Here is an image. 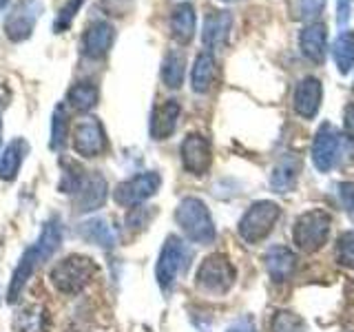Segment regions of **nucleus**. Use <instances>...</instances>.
Returning a JSON list of instances; mask_svg holds the SVG:
<instances>
[{
  "label": "nucleus",
  "instance_id": "obj_1",
  "mask_svg": "<svg viewBox=\"0 0 354 332\" xmlns=\"http://www.w3.org/2000/svg\"><path fill=\"white\" fill-rule=\"evenodd\" d=\"M175 219L184 235L195 243H210L215 239V224L206 204L197 197H184L175 210Z\"/></svg>",
  "mask_w": 354,
  "mask_h": 332
},
{
  "label": "nucleus",
  "instance_id": "obj_2",
  "mask_svg": "<svg viewBox=\"0 0 354 332\" xmlns=\"http://www.w3.org/2000/svg\"><path fill=\"white\" fill-rule=\"evenodd\" d=\"M97 273V266L93 259L84 257V255H69L62 261L55 264L51 270V282L64 295H77L84 286L91 284V279Z\"/></svg>",
  "mask_w": 354,
  "mask_h": 332
},
{
  "label": "nucleus",
  "instance_id": "obj_3",
  "mask_svg": "<svg viewBox=\"0 0 354 332\" xmlns=\"http://www.w3.org/2000/svg\"><path fill=\"white\" fill-rule=\"evenodd\" d=\"M330 226L332 217L324 208L306 210L304 215H299L292 226V239L297 248L304 252H317L319 248H324L330 237Z\"/></svg>",
  "mask_w": 354,
  "mask_h": 332
},
{
  "label": "nucleus",
  "instance_id": "obj_4",
  "mask_svg": "<svg viewBox=\"0 0 354 332\" xmlns=\"http://www.w3.org/2000/svg\"><path fill=\"white\" fill-rule=\"evenodd\" d=\"M188 259H191V252H188V248L184 246V241L175 235L166 237L158 266H155V277H158V284L164 293H169L175 286L180 273L186 270Z\"/></svg>",
  "mask_w": 354,
  "mask_h": 332
},
{
  "label": "nucleus",
  "instance_id": "obj_5",
  "mask_svg": "<svg viewBox=\"0 0 354 332\" xmlns=\"http://www.w3.org/2000/svg\"><path fill=\"white\" fill-rule=\"evenodd\" d=\"M279 217H281L279 204L268 202V199H263V202H254L239 221L241 239L248 241V243L261 241L263 237H268V232L274 228L277 219H279Z\"/></svg>",
  "mask_w": 354,
  "mask_h": 332
},
{
  "label": "nucleus",
  "instance_id": "obj_6",
  "mask_svg": "<svg viewBox=\"0 0 354 332\" xmlns=\"http://www.w3.org/2000/svg\"><path fill=\"white\" fill-rule=\"evenodd\" d=\"M235 279H237L235 266H232L224 255H210V257L202 261V266H199V270H197V286L210 295L228 293L232 284H235Z\"/></svg>",
  "mask_w": 354,
  "mask_h": 332
},
{
  "label": "nucleus",
  "instance_id": "obj_7",
  "mask_svg": "<svg viewBox=\"0 0 354 332\" xmlns=\"http://www.w3.org/2000/svg\"><path fill=\"white\" fill-rule=\"evenodd\" d=\"M73 151L82 158H97L100 153H104L109 142L102 122L97 118L86 116L82 120H77V124L73 127Z\"/></svg>",
  "mask_w": 354,
  "mask_h": 332
},
{
  "label": "nucleus",
  "instance_id": "obj_8",
  "mask_svg": "<svg viewBox=\"0 0 354 332\" xmlns=\"http://www.w3.org/2000/svg\"><path fill=\"white\" fill-rule=\"evenodd\" d=\"M160 184H162V177L155 171L140 173L136 177H131V180L118 184V188L113 191V199L120 206L136 208V206H140L142 202H147L149 197H153L155 193H158Z\"/></svg>",
  "mask_w": 354,
  "mask_h": 332
},
{
  "label": "nucleus",
  "instance_id": "obj_9",
  "mask_svg": "<svg viewBox=\"0 0 354 332\" xmlns=\"http://www.w3.org/2000/svg\"><path fill=\"white\" fill-rule=\"evenodd\" d=\"M343 138L339 136V131L332 124H321L315 142H313V162L321 173L332 171L341 160L343 153Z\"/></svg>",
  "mask_w": 354,
  "mask_h": 332
},
{
  "label": "nucleus",
  "instance_id": "obj_10",
  "mask_svg": "<svg viewBox=\"0 0 354 332\" xmlns=\"http://www.w3.org/2000/svg\"><path fill=\"white\" fill-rule=\"evenodd\" d=\"M42 11L40 0H20V3L9 11L5 18V33L11 42H22L31 36L33 27H36L38 16Z\"/></svg>",
  "mask_w": 354,
  "mask_h": 332
},
{
  "label": "nucleus",
  "instance_id": "obj_11",
  "mask_svg": "<svg viewBox=\"0 0 354 332\" xmlns=\"http://www.w3.org/2000/svg\"><path fill=\"white\" fill-rule=\"evenodd\" d=\"M47 252H44L38 243H33L31 248H27V252L20 257V264L16 266L14 275H11V284H9V293H7V302L9 304H16L22 290H25V286L29 282V277L33 275V270L38 268L42 261H47Z\"/></svg>",
  "mask_w": 354,
  "mask_h": 332
},
{
  "label": "nucleus",
  "instance_id": "obj_12",
  "mask_svg": "<svg viewBox=\"0 0 354 332\" xmlns=\"http://www.w3.org/2000/svg\"><path fill=\"white\" fill-rule=\"evenodd\" d=\"M115 40V29L106 20H95L86 27L82 36V55L91 60H100L109 53Z\"/></svg>",
  "mask_w": 354,
  "mask_h": 332
},
{
  "label": "nucleus",
  "instance_id": "obj_13",
  "mask_svg": "<svg viewBox=\"0 0 354 332\" xmlns=\"http://www.w3.org/2000/svg\"><path fill=\"white\" fill-rule=\"evenodd\" d=\"M106 180L100 173L82 175L80 184L75 188V210L77 213H88L104 204L106 199Z\"/></svg>",
  "mask_w": 354,
  "mask_h": 332
},
{
  "label": "nucleus",
  "instance_id": "obj_14",
  "mask_svg": "<svg viewBox=\"0 0 354 332\" xmlns=\"http://www.w3.org/2000/svg\"><path fill=\"white\" fill-rule=\"evenodd\" d=\"M321 98H324V86H321L317 77H304V80L295 86V93H292L295 113L306 120H313L319 113Z\"/></svg>",
  "mask_w": 354,
  "mask_h": 332
},
{
  "label": "nucleus",
  "instance_id": "obj_15",
  "mask_svg": "<svg viewBox=\"0 0 354 332\" xmlns=\"http://www.w3.org/2000/svg\"><path fill=\"white\" fill-rule=\"evenodd\" d=\"M182 162L184 169L193 175H204L210 166V144L204 136H188L182 142Z\"/></svg>",
  "mask_w": 354,
  "mask_h": 332
},
{
  "label": "nucleus",
  "instance_id": "obj_16",
  "mask_svg": "<svg viewBox=\"0 0 354 332\" xmlns=\"http://www.w3.org/2000/svg\"><path fill=\"white\" fill-rule=\"evenodd\" d=\"M232 16L230 11H210L204 20L202 42L206 49H221L230 36Z\"/></svg>",
  "mask_w": 354,
  "mask_h": 332
},
{
  "label": "nucleus",
  "instance_id": "obj_17",
  "mask_svg": "<svg viewBox=\"0 0 354 332\" xmlns=\"http://www.w3.org/2000/svg\"><path fill=\"white\" fill-rule=\"evenodd\" d=\"M299 44H301V51L310 62L321 64L326 60V53H328L326 25H321V22H310V25L301 31V36H299Z\"/></svg>",
  "mask_w": 354,
  "mask_h": 332
},
{
  "label": "nucleus",
  "instance_id": "obj_18",
  "mask_svg": "<svg viewBox=\"0 0 354 332\" xmlns=\"http://www.w3.org/2000/svg\"><path fill=\"white\" fill-rule=\"evenodd\" d=\"M299 171H301V160L297 155L288 153L283 158L274 164L272 175H270V186L274 193H290L295 184H297V177Z\"/></svg>",
  "mask_w": 354,
  "mask_h": 332
},
{
  "label": "nucleus",
  "instance_id": "obj_19",
  "mask_svg": "<svg viewBox=\"0 0 354 332\" xmlns=\"http://www.w3.org/2000/svg\"><path fill=\"white\" fill-rule=\"evenodd\" d=\"M180 102H175V100H166L162 107L155 109L151 120V136L155 140H166L173 136L177 120H180Z\"/></svg>",
  "mask_w": 354,
  "mask_h": 332
},
{
  "label": "nucleus",
  "instance_id": "obj_20",
  "mask_svg": "<svg viewBox=\"0 0 354 332\" xmlns=\"http://www.w3.org/2000/svg\"><path fill=\"white\" fill-rule=\"evenodd\" d=\"M297 257L290 248L286 246H272L266 252V268H268L272 282H288L295 273Z\"/></svg>",
  "mask_w": 354,
  "mask_h": 332
},
{
  "label": "nucleus",
  "instance_id": "obj_21",
  "mask_svg": "<svg viewBox=\"0 0 354 332\" xmlns=\"http://www.w3.org/2000/svg\"><path fill=\"white\" fill-rule=\"evenodd\" d=\"M195 25H197V18H195L193 5L182 3V5H177L173 9V14H171V33L180 44H188L193 40Z\"/></svg>",
  "mask_w": 354,
  "mask_h": 332
},
{
  "label": "nucleus",
  "instance_id": "obj_22",
  "mask_svg": "<svg viewBox=\"0 0 354 332\" xmlns=\"http://www.w3.org/2000/svg\"><path fill=\"white\" fill-rule=\"evenodd\" d=\"M215 80V58L210 51H202L195 58L191 71V86L195 93H206Z\"/></svg>",
  "mask_w": 354,
  "mask_h": 332
},
{
  "label": "nucleus",
  "instance_id": "obj_23",
  "mask_svg": "<svg viewBox=\"0 0 354 332\" xmlns=\"http://www.w3.org/2000/svg\"><path fill=\"white\" fill-rule=\"evenodd\" d=\"M25 153H27V142L25 140H14L9 142L5 147V153L0 155V180L11 182L16 180V175L22 166V160H25Z\"/></svg>",
  "mask_w": 354,
  "mask_h": 332
},
{
  "label": "nucleus",
  "instance_id": "obj_24",
  "mask_svg": "<svg viewBox=\"0 0 354 332\" xmlns=\"http://www.w3.org/2000/svg\"><path fill=\"white\" fill-rule=\"evenodd\" d=\"M332 58L343 75L354 69V29L339 33V38L332 44Z\"/></svg>",
  "mask_w": 354,
  "mask_h": 332
},
{
  "label": "nucleus",
  "instance_id": "obj_25",
  "mask_svg": "<svg viewBox=\"0 0 354 332\" xmlns=\"http://www.w3.org/2000/svg\"><path fill=\"white\" fill-rule=\"evenodd\" d=\"M95 102H97V86L91 82H77L66 91V107L80 111V113L93 109Z\"/></svg>",
  "mask_w": 354,
  "mask_h": 332
},
{
  "label": "nucleus",
  "instance_id": "obj_26",
  "mask_svg": "<svg viewBox=\"0 0 354 332\" xmlns=\"http://www.w3.org/2000/svg\"><path fill=\"white\" fill-rule=\"evenodd\" d=\"M186 75V60L184 53L180 51H169V55L162 62V80L169 89H180L184 84Z\"/></svg>",
  "mask_w": 354,
  "mask_h": 332
},
{
  "label": "nucleus",
  "instance_id": "obj_27",
  "mask_svg": "<svg viewBox=\"0 0 354 332\" xmlns=\"http://www.w3.org/2000/svg\"><path fill=\"white\" fill-rule=\"evenodd\" d=\"M80 235L86 241H93L102 248H111L115 243V232L104 219H88L80 224Z\"/></svg>",
  "mask_w": 354,
  "mask_h": 332
},
{
  "label": "nucleus",
  "instance_id": "obj_28",
  "mask_svg": "<svg viewBox=\"0 0 354 332\" xmlns=\"http://www.w3.org/2000/svg\"><path fill=\"white\" fill-rule=\"evenodd\" d=\"M66 138H69V116H66V104H58V107H55V111H53L49 147L53 151H60L64 147Z\"/></svg>",
  "mask_w": 354,
  "mask_h": 332
},
{
  "label": "nucleus",
  "instance_id": "obj_29",
  "mask_svg": "<svg viewBox=\"0 0 354 332\" xmlns=\"http://www.w3.org/2000/svg\"><path fill=\"white\" fill-rule=\"evenodd\" d=\"M20 332H44V310L40 306H29L16 317Z\"/></svg>",
  "mask_w": 354,
  "mask_h": 332
},
{
  "label": "nucleus",
  "instance_id": "obj_30",
  "mask_svg": "<svg viewBox=\"0 0 354 332\" xmlns=\"http://www.w3.org/2000/svg\"><path fill=\"white\" fill-rule=\"evenodd\" d=\"M272 332H308V326L301 317L290 313V310H279L272 319Z\"/></svg>",
  "mask_w": 354,
  "mask_h": 332
},
{
  "label": "nucleus",
  "instance_id": "obj_31",
  "mask_svg": "<svg viewBox=\"0 0 354 332\" xmlns=\"http://www.w3.org/2000/svg\"><path fill=\"white\" fill-rule=\"evenodd\" d=\"M60 241H62V228H60V221L58 219H51L44 224L42 228V235L38 239V246L47 252V257H51V255L58 250L60 246Z\"/></svg>",
  "mask_w": 354,
  "mask_h": 332
},
{
  "label": "nucleus",
  "instance_id": "obj_32",
  "mask_svg": "<svg viewBox=\"0 0 354 332\" xmlns=\"http://www.w3.org/2000/svg\"><path fill=\"white\" fill-rule=\"evenodd\" d=\"M324 7H326V0H295L292 16L297 20L313 22L324 14Z\"/></svg>",
  "mask_w": 354,
  "mask_h": 332
},
{
  "label": "nucleus",
  "instance_id": "obj_33",
  "mask_svg": "<svg viewBox=\"0 0 354 332\" xmlns=\"http://www.w3.org/2000/svg\"><path fill=\"white\" fill-rule=\"evenodd\" d=\"M84 5V0H66L62 5V9L58 11V16H55V22H53V31L55 33H62L71 27V22L75 18V14L80 11V7Z\"/></svg>",
  "mask_w": 354,
  "mask_h": 332
},
{
  "label": "nucleus",
  "instance_id": "obj_34",
  "mask_svg": "<svg viewBox=\"0 0 354 332\" xmlns=\"http://www.w3.org/2000/svg\"><path fill=\"white\" fill-rule=\"evenodd\" d=\"M337 261L341 266L354 268V232H343L337 241Z\"/></svg>",
  "mask_w": 354,
  "mask_h": 332
},
{
  "label": "nucleus",
  "instance_id": "obj_35",
  "mask_svg": "<svg viewBox=\"0 0 354 332\" xmlns=\"http://www.w3.org/2000/svg\"><path fill=\"white\" fill-rule=\"evenodd\" d=\"M339 199H341L343 208L348 210V215L354 217V184L352 182L339 184Z\"/></svg>",
  "mask_w": 354,
  "mask_h": 332
},
{
  "label": "nucleus",
  "instance_id": "obj_36",
  "mask_svg": "<svg viewBox=\"0 0 354 332\" xmlns=\"http://www.w3.org/2000/svg\"><path fill=\"white\" fill-rule=\"evenodd\" d=\"M147 221H149V213L142 206L131 208V213L127 215V226H131V228H144Z\"/></svg>",
  "mask_w": 354,
  "mask_h": 332
},
{
  "label": "nucleus",
  "instance_id": "obj_37",
  "mask_svg": "<svg viewBox=\"0 0 354 332\" xmlns=\"http://www.w3.org/2000/svg\"><path fill=\"white\" fill-rule=\"evenodd\" d=\"M352 3L354 0H337V25L346 27L352 16Z\"/></svg>",
  "mask_w": 354,
  "mask_h": 332
},
{
  "label": "nucleus",
  "instance_id": "obj_38",
  "mask_svg": "<svg viewBox=\"0 0 354 332\" xmlns=\"http://www.w3.org/2000/svg\"><path fill=\"white\" fill-rule=\"evenodd\" d=\"M343 127H346V136L354 142V107L346 109V118H343Z\"/></svg>",
  "mask_w": 354,
  "mask_h": 332
},
{
  "label": "nucleus",
  "instance_id": "obj_39",
  "mask_svg": "<svg viewBox=\"0 0 354 332\" xmlns=\"http://www.w3.org/2000/svg\"><path fill=\"white\" fill-rule=\"evenodd\" d=\"M9 104V91L0 84V113H3V109ZM0 147H3V120H0Z\"/></svg>",
  "mask_w": 354,
  "mask_h": 332
},
{
  "label": "nucleus",
  "instance_id": "obj_40",
  "mask_svg": "<svg viewBox=\"0 0 354 332\" xmlns=\"http://www.w3.org/2000/svg\"><path fill=\"white\" fill-rule=\"evenodd\" d=\"M5 5H7V0H0V11L5 9Z\"/></svg>",
  "mask_w": 354,
  "mask_h": 332
},
{
  "label": "nucleus",
  "instance_id": "obj_41",
  "mask_svg": "<svg viewBox=\"0 0 354 332\" xmlns=\"http://www.w3.org/2000/svg\"><path fill=\"white\" fill-rule=\"evenodd\" d=\"M224 3H239V0H224Z\"/></svg>",
  "mask_w": 354,
  "mask_h": 332
}]
</instances>
